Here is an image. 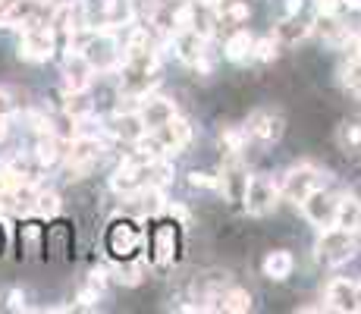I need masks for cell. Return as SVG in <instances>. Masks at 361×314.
<instances>
[{"mask_svg": "<svg viewBox=\"0 0 361 314\" xmlns=\"http://www.w3.org/2000/svg\"><path fill=\"white\" fill-rule=\"evenodd\" d=\"M104 157V142L95 136H75L66 148V170L69 179H82L85 173H91V167Z\"/></svg>", "mask_w": 361, "mask_h": 314, "instance_id": "obj_1", "label": "cell"}, {"mask_svg": "<svg viewBox=\"0 0 361 314\" xmlns=\"http://www.w3.org/2000/svg\"><path fill=\"white\" fill-rule=\"evenodd\" d=\"M352 255H355V239H352V232H349V230H342V226H327V230L320 232L317 258L324 261L327 267L346 264Z\"/></svg>", "mask_w": 361, "mask_h": 314, "instance_id": "obj_2", "label": "cell"}, {"mask_svg": "<svg viewBox=\"0 0 361 314\" xmlns=\"http://www.w3.org/2000/svg\"><path fill=\"white\" fill-rule=\"evenodd\" d=\"M242 201H246V211L254 214V217H264L273 207L279 205V185L267 176H252L246 183V192H242Z\"/></svg>", "mask_w": 361, "mask_h": 314, "instance_id": "obj_3", "label": "cell"}, {"mask_svg": "<svg viewBox=\"0 0 361 314\" xmlns=\"http://www.w3.org/2000/svg\"><path fill=\"white\" fill-rule=\"evenodd\" d=\"M50 54H54V28L28 22L19 41V57H26L32 63H41V60H50Z\"/></svg>", "mask_w": 361, "mask_h": 314, "instance_id": "obj_4", "label": "cell"}, {"mask_svg": "<svg viewBox=\"0 0 361 314\" xmlns=\"http://www.w3.org/2000/svg\"><path fill=\"white\" fill-rule=\"evenodd\" d=\"M314 189H320V170H317V167H311V164H299V167H293V170L286 173L279 195H286L289 201L302 205V201H305Z\"/></svg>", "mask_w": 361, "mask_h": 314, "instance_id": "obj_5", "label": "cell"}, {"mask_svg": "<svg viewBox=\"0 0 361 314\" xmlns=\"http://www.w3.org/2000/svg\"><path fill=\"white\" fill-rule=\"evenodd\" d=\"M142 246V230L136 220H113L107 230V248L116 258H132V252Z\"/></svg>", "mask_w": 361, "mask_h": 314, "instance_id": "obj_6", "label": "cell"}, {"mask_svg": "<svg viewBox=\"0 0 361 314\" xmlns=\"http://www.w3.org/2000/svg\"><path fill=\"white\" fill-rule=\"evenodd\" d=\"M336 205H340V198H333V195L324 189H314L311 195L302 201V211H305V217L311 220L314 226L327 230V226L336 223Z\"/></svg>", "mask_w": 361, "mask_h": 314, "instance_id": "obj_7", "label": "cell"}, {"mask_svg": "<svg viewBox=\"0 0 361 314\" xmlns=\"http://www.w3.org/2000/svg\"><path fill=\"white\" fill-rule=\"evenodd\" d=\"M246 132L261 138V142H277V138L283 136V116L273 113V110H254V113L248 116Z\"/></svg>", "mask_w": 361, "mask_h": 314, "instance_id": "obj_8", "label": "cell"}, {"mask_svg": "<svg viewBox=\"0 0 361 314\" xmlns=\"http://www.w3.org/2000/svg\"><path fill=\"white\" fill-rule=\"evenodd\" d=\"M138 116H142V123L148 126V129H160L167 120H173V116H176V104L167 101V98H148V95H142Z\"/></svg>", "mask_w": 361, "mask_h": 314, "instance_id": "obj_9", "label": "cell"}, {"mask_svg": "<svg viewBox=\"0 0 361 314\" xmlns=\"http://www.w3.org/2000/svg\"><path fill=\"white\" fill-rule=\"evenodd\" d=\"M91 75H95V69L85 60V54H69L66 69H63V85H66V91H85L91 85Z\"/></svg>", "mask_w": 361, "mask_h": 314, "instance_id": "obj_10", "label": "cell"}, {"mask_svg": "<svg viewBox=\"0 0 361 314\" xmlns=\"http://www.w3.org/2000/svg\"><path fill=\"white\" fill-rule=\"evenodd\" d=\"M113 136L123 138V142H132L136 145L142 136H148V126L142 123V116H138V110H120V113L113 116Z\"/></svg>", "mask_w": 361, "mask_h": 314, "instance_id": "obj_11", "label": "cell"}, {"mask_svg": "<svg viewBox=\"0 0 361 314\" xmlns=\"http://www.w3.org/2000/svg\"><path fill=\"white\" fill-rule=\"evenodd\" d=\"M327 311H358V302H355V283L349 280H330L327 286Z\"/></svg>", "mask_w": 361, "mask_h": 314, "instance_id": "obj_12", "label": "cell"}, {"mask_svg": "<svg viewBox=\"0 0 361 314\" xmlns=\"http://www.w3.org/2000/svg\"><path fill=\"white\" fill-rule=\"evenodd\" d=\"M157 138H160L164 151H179V148H185V145H189L192 126L185 123L183 116H173V120H167V123L157 129Z\"/></svg>", "mask_w": 361, "mask_h": 314, "instance_id": "obj_13", "label": "cell"}, {"mask_svg": "<svg viewBox=\"0 0 361 314\" xmlns=\"http://www.w3.org/2000/svg\"><path fill=\"white\" fill-rule=\"evenodd\" d=\"M151 258H154L157 267H170L173 258H176V230L170 223L157 226L154 230V248H151Z\"/></svg>", "mask_w": 361, "mask_h": 314, "instance_id": "obj_14", "label": "cell"}, {"mask_svg": "<svg viewBox=\"0 0 361 314\" xmlns=\"http://www.w3.org/2000/svg\"><path fill=\"white\" fill-rule=\"evenodd\" d=\"M32 19V0H16V3H7L0 7V26L3 28H19V26H28Z\"/></svg>", "mask_w": 361, "mask_h": 314, "instance_id": "obj_15", "label": "cell"}, {"mask_svg": "<svg viewBox=\"0 0 361 314\" xmlns=\"http://www.w3.org/2000/svg\"><path fill=\"white\" fill-rule=\"evenodd\" d=\"M336 226H342L349 232L361 230V201L355 195L340 198V205H336Z\"/></svg>", "mask_w": 361, "mask_h": 314, "instance_id": "obj_16", "label": "cell"}, {"mask_svg": "<svg viewBox=\"0 0 361 314\" xmlns=\"http://www.w3.org/2000/svg\"><path fill=\"white\" fill-rule=\"evenodd\" d=\"M293 255L283 252V248H277V252H270L264 258V277H270V280H286L289 273H293Z\"/></svg>", "mask_w": 361, "mask_h": 314, "instance_id": "obj_17", "label": "cell"}, {"mask_svg": "<svg viewBox=\"0 0 361 314\" xmlns=\"http://www.w3.org/2000/svg\"><path fill=\"white\" fill-rule=\"evenodd\" d=\"M252 48H254V38L246 32V28H239V32H232L230 38H226V60H246V57H252Z\"/></svg>", "mask_w": 361, "mask_h": 314, "instance_id": "obj_18", "label": "cell"}, {"mask_svg": "<svg viewBox=\"0 0 361 314\" xmlns=\"http://www.w3.org/2000/svg\"><path fill=\"white\" fill-rule=\"evenodd\" d=\"M113 273H116V280L126 283V286H138L145 277V264L138 258H123V264H116Z\"/></svg>", "mask_w": 361, "mask_h": 314, "instance_id": "obj_19", "label": "cell"}, {"mask_svg": "<svg viewBox=\"0 0 361 314\" xmlns=\"http://www.w3.org/2000/svg\"><path fill=\"white\" fill-rule=\"evenodd\" d=\"M217 302H220L223 311H236V314H242V311L252 308V295H248L246 289H230V293H220Z\"/></svg>", "mask_w": 361, "mask_h": 314, "instance_id": "obj_20", "label": "cell"}, {"mask_svg": "<svg viewBox=\"0 0 361 314\" xmlns=\"http://www.w3.org/2000/svg\"><path fill=\"white\" fill-rule=\"evenodd\" d=\"M66 113L73 120H89L91 116V101L85 98V91H66Z\"/></svg>", "mask_w": 361, "mask_h": 314, "instance_id": "obj_21", "label": "cell"}, {"mask_svg": "<svg viewBox=\"0 0 361 314\" xmlns=\"http://www.w3.org/2000/svg\"><path fill=\"white\" fill-rule=\"evenodd\" d=\"M35 154H38V160H41L44 167H50V164L57 160V157H60V145H57L54 132H44L41 142H38V151H35Z\"/></svg>", "mask_w": 361, "mask_h": 314, "instance_id": "obj_22", "label": "cell"}, {"mask_svg": "<svg viewBox=\"0 0 361 314\" xmlns=\"http://www.w3.org/2000/svg\"><path fill=\"white\" fill-rule=\"evenodd\" d=\"M305 35H308V26H302V22H295V19L279 22V28H277V38L286 44H299Z\"/></svg>", "mask_w": 361, "mask_h": 314, "instance_id": "obj_23", "label": "cell"}, {"mask_svg": "<svg viewBox=\"0 0 361 314\" xmlns=\"http://www.w3.org/2000/svg\"><path fill=\"white\" fill-rule=\"evenodd\" d=\"M35 211L44 214V217H54L60 211V198H57L54 192H38V198H35Z\"/></svg>", "mask_w": 361, "mask_h": 314, "instance_id": "obj_24", "label": "cell"}, {"mask_svg": "<svg viewBox=\"0 0 361 314\" xmlns=\"http://www.w3.org/2000/svg\"><path fill=\"white\" fill-rule=\"evenodd\" d=\"M246 129H226L223 136H220V145L226 148V154H239L242 151V145H246Z\"/></svg>", "mask_w": 361, "mask_h": 314, "instance_id": "obj_25", "label": "cell"}, {"mask_svg": "<svg viewBox=\"0 0 361 314\" xmlns=\"http://www.w3.org/2000/svg\"><path fill=\"white\" fill-rule=\"evenodd\" d=\"M252 57H258V60H273V57H277V38H261V41H254Z\"/></svg>", "mask_w": 361, "mask_h": 314, "instance_id": "obj_26", "label": "cell"}, {"mask_svg": "<svg viewBox=\"0 0 361 314\" xmlns=\"http://www.w3.org/2000/svg\"><path fill=\"white\" fill-rule=\"evenodd\" d=\"M248 16H252L248 3H230V7L223 10V19L226 22H248Z\"/></svg>", "mask_w": 361, "mask_h": 314, "instance_id": "obj_27", "label": "cell"}, {"mask_svg": "<svg viewBox=\"0 0 361 314\" xmlns=\"http://www.w3.org/2000/svg\"><path fill=\"white\" fill-rule=\"evenodd\" d=\"M189 183L195 185V189H220V179L207 176V173H192Z\"/></svg>", "mask_w": 361, "mask_h": 314, "instance_id": "obj_28", "label": "cell"}, {"mask_svg": "<svg viewBox=\"0 0 361 314\" xmlns=\"http://www.w3.org/2000/svg\"><path fill=\"white\" fill-rule=\"evenodd\" d=\"M340 142L342 145H361V129L355 123H346L342 126V132H340Z\"/></svg>", "mask_w": 361, "mask_h": 314, "instance_id": "obj_29", "label": "cell"}, {"mask_svg": "<svg viewBox=\"0 0 361 314\" xmlns=\"http://www.w3.org/2000/svg\"><path fill=\"white\" fill-rule=\"evenodd\" d=\"M10 311H26V295H22L19 289L10 293Z\"/></svg>", "mask_w": 361, "mask_h": 314, "instance_id": "obj_30", "label": "cell"}, {"mask_svg": "<svg viewBox=\"0 0 361 314\" xmlns=\"http://www.w3.org/2000/svg\"><path fill=\"white\" fill-rule=\"evenodd\" d=\"M10 110H13V101L3 89H0V120H10Z\"/></svg>", "mask_w": 361, "mask_h": 314, "instance_id": "obj_31", "label": "cell"}, {"mask_svg": "<svg viewBox=\"0 0 361 314\" xmlns=\"http://www.w3.org/2000/svg\"><path fill=\"white\" fill-rule=\"evenodd\" d=\"M95 302H98V293H95V289H85V293L79 295V305H85V308H91Z\"/></svg>", "mask_w": 361, "mask_h": 314, "instance_id": "obj_32", "label": "cell"}, {"mask_svg": "<svg viewBox=\"0 0 361 314\" xmlns=\"http://www.w3.org/2000/svg\"><path fill=\"white\" fill-rule=\"evenodd\" d=\"M170 214H173V217H176V220H183V223H189V211H185V207L173 205V207H170Z\"/></svg>", "mask_w": 361, "mask_h": 314, "instance_id": "obj_33", "label": "cell"}, {"mask_svg": "<svg viewBox=\"0 0 361 314\" xmlns=\"http://www.w3.org/2000/svg\"><path fill=\"white\" fill-rule=\"evenodd\" d=\"M286 7H289V13H299V10H302V0H286Z\"/></svg>", "mask_w": 361, "mask_h": 314, "instance_id": "obj_34", "label": "cell"}, {"mask_svg": "<svg viewBox=\"0 0 361 314\" xmlns=\"http://www.w3.org/2000/svg\"><path fill=\"white\" fill-rule=\"evenodd\" d=\"M7 138V120H0V142Z\"/></svg>", "mask_w": 361, "mask_h": 314, "instance_id": "obj_35", "label": "cell"}, {"mask_svg": "<svg viewBox=\"0 0 361 314\" xmlns=\"http://www.w3.org/2000/svg\"><path fill=\"white\" fill-rule=\"evenodd\" d=\"M355 302H358V311H361V283L355 286Z\"/></svg>", "mask_w": 361, "mask_h": 314, "instance_id": "obj_36", "label": "cell"}, {"mask_svg": "<svg viewBox=\"0 0 361 314\" xmlns=\"http://www.w3.org/2000/svg\"><path fill=\"white\" fill-rule=\"evenodd\" d=\"M0 248H3V239H0Z\"/></svg>", "mask_w": 361, "mask_h": 314, "instance_id": "obj_37", "label": "cell"}]
</instances>
